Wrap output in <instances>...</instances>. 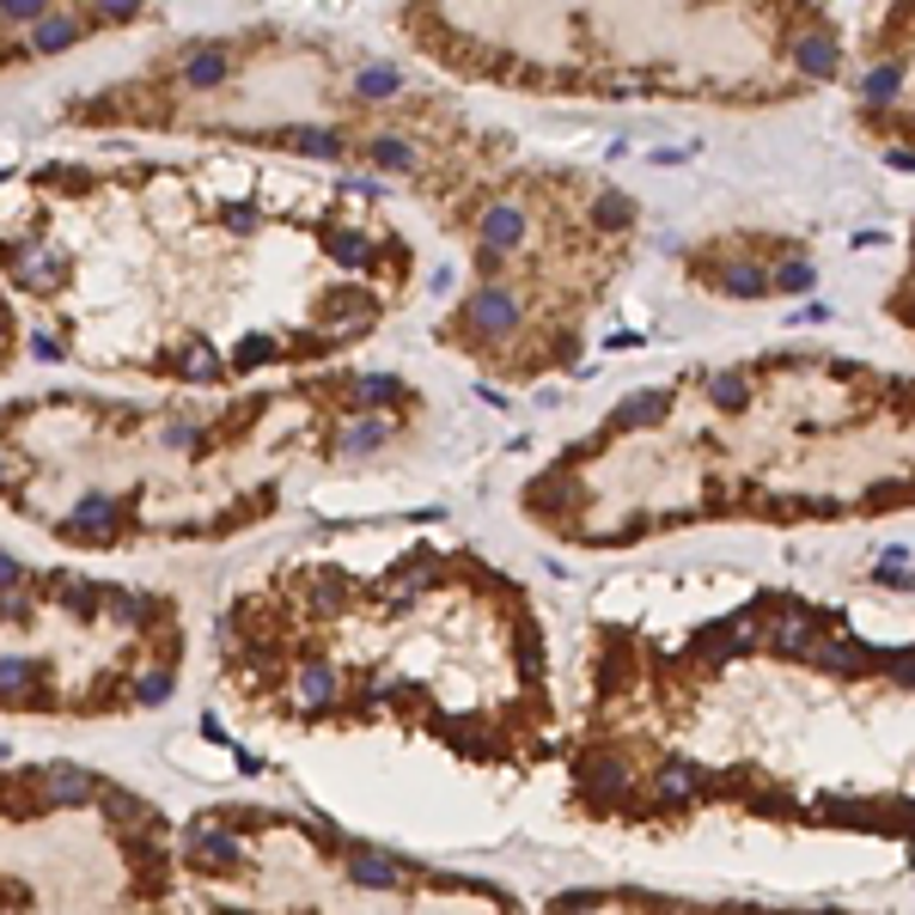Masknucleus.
I'll use <instances>...</instances> for the list:
<instances>
[{
    "label": "nucleus",
    "instance_id": "nucleus-25",
    "mask_svg": "<svg viewBox=\"0 0 915 915\" xmlns=\"http://www.w3.org/2000/svg\"><path fill=\"white\" fill-rule=\"evenodd\" d=\"M104 605H110V622H123V629H140V622H147V598H140V592L104 586Z\"/></svg>",
    "mask_w": 915,
    "mask_h": 915
},
{
    "label": "nucleus",
    "instance_id": "nucleus-19",
    "mask_svg": "<svg viewBox=\"0 0 915 915\" xmlns=\"http://www.w3.org/2000/svg\"><path fill=\"white\" fill-rule=\"evenodd\" d=\"M592 226H605V233H622V226H635V202L622 196V189H605V196H592Z\"/></svg>",
    "mask_w": 915,
    "mask_h": 915
},
{
    "label": "nucleus",
    "instance_id": "nucleus-12",
    "mask_svg": "<svg viewBox=\"0 0 915 915\" xmlns=\"http://www.w3.org/2000/svg\"><path fill=\"white\" fill-rule=\"evenodd\" d=\"M233 79V55L220 44H202L184 55V86H196V92H214V86H226Z\"/></svg>",
    "mask_w": 915,
    "mask_h": 915
},
{
    "label": "nucleus",
    "instance_id": "nucleus-9",
    "mask_svg": "<svg viewBox=\"0 0 915 915\" xmlns=\"http://www.w3.org/2000/svg\"><path fill=\"white\" fill-rule=\"evenodd\" d=\"M525 208H512V202H489V214H482V250H500L507 257L512 245H525Z\"/></svg>",
    "mask_w": 915,
    "mask_h": 915
},
{
    "label": "nucleus",
    "instance_id": "nucleus-32",
    "mask_svg": "<svg viewBox=\"0 0 915 915\" xmlns=\"http://www.w3.org/2000/svg\"><path fill=\"white\" fill-rule=\"evenodd\" d=\"M98 800L110 806V818H116V824H140V818H147V806H140L128 788H98Z\"/></svg>",
    "mask_w": 915,
    "mask_h": 915
},
{
    "label": "nucleus",
    "instance_id": "nucleus-45",
    "mask_svg": "<svg viewBox=\"0 0 915 915\" xmlns=\"http://www.w3.org/2000/svg\"><path fill=\"white\" fill-rule=\"evenodd\" d=\"M165 446H196V428H184V421H177V428H165Z\"/></svg>",
    "mask_w": 915,
    "mask_h": 915
},
{
    "label": "nucleus",
    "instance_id": "nucleus-38",
    "mask_svg": "<svg viewBox=\"0 0 915 915\" xmlns=\"http://www.w3.org/2000/svg\"><path fill=\"white\" fill-rule=\"evenodd\" d=\"M0 617L7 622H32V598H25L18 586H0Z\"/></svg>",
    "mask_w": 915,
    "mask_h": 915
},
{
    "label": "nucleus",
    "instance_id": "nucleus-43",
    "mask_svg": "<svg viewBox=\"0 0 915 915\" xmlns=\"http://www.w3.org/2000/svg\"><path fill=\"white\" fill-rule=\"evenodd\" d=\"M92 7H98L104 18H135V13H140V0H92Z\"/></svg>",
    "mask_w": 915,
    "mask_h": 915
},
{
    "label": "nucleus",
    "instance_id": "nucleus-16",
    "mask_svg": "<svg viewBox=\"0 0 915 915\" xmlns=\"http://www.w3.org/2000/svg\"><path fill=\"white\" fill-rule=\"evenodd\" d=\"M79 44V18H67V13H44L32 25V49L37 55H62V49H74Z\"/></svg>",
    "mask_w": 915,
    "mask_h": 915
},
{
    "label": "nucleus",
    "instance_id": "nucleus-35",
    "mask_svg": "<svg viewBox=\"0 0 915 915\" xmlns=\"http://www.w3.org/2000/svg\"><path fill=\"white\" fill-rule=\"evenodd\" d=\"M275 355H281V348H275L269 336H250V342H238L233 367H238V373H250V367H263V360H275Z\"/></svg>",
    "mask_w": 915,
    "mask_h": 915
},
{
    "label": "nucleus",
    "instance_id": "nucleus-1",
    "mask_svg": "<svg viewBox=\"0 0 915 915\" xmlns=\"http://www.w3.org/2000/svg\"><path fill=\"white\" fill-rule=\"evenodd\" d=\"M751 641H757V610H739V617H720L708 629H696L690 653L708 659V666H732V653H751Z\"/></svg>",
    "mask_w": 915,
    "mask_h": 915
},
{
    "label": "nucleus",
    "instance_id": "nucleus-5",
    "mask_svg": "<svg viewBox=\"0 0 915 915\" xmlns=\"http://www.w3.org/2000/svg\"><path fill=\"white\" fill-rule=\"evenodd\" d=\"M37 793H44V806H92L98 800V781L79 769V763H49L37 769Z\"/></svg>",
    "mask_w": 915,
    "mask_h": 915
},
{
    "label": "nucleus",
    "instance_id": "nucleus-18",
    "mask_svg": "<svg viewBox=\"0 0 915 915\" xmlns=\"http://www.w3.org/2000/svg\"><path fill=\"white\" fill-rule=\"evenodd\" d=\"M342 690L336 666H324V659H311V666H299V702H311V708H330Z\"/></svg>",
    "mask_w": 915,
    "mask_h": 915
},
{
    "label": "nucleus",
    "instance_id": "nucleus-41",
    "mask_svg": "<svg viewBox=\"0 0 915 915\" xmlns=\"http://www.w3.org/2000/svg\"><path fill=\"white\" fill-rule=\"evenodd\" d=\"M537 666H543V641L531 635V622H525L519 629V671H537Z\"/></svg>",
    "mask_w": 915,
    "mask_h": 915
},
{
    "label": "nucleus",
    "instance_id": "nucleus-26",
    "mask_svg": "<svg viewBox=\"0 0 915 915\" xmlns=\"http://www.w3.org/2000/svg\"><path fill=\"white\" fill-rule=\"evenodd\" d=\"M769 281H776L781 294H812V287H818V269H812L806 257H788L781 269H769Z\"/></svg>",
    "mask_w": 915,
    "mask_h": 915
},
{
    "label": "nucleus",
    "instance_id": "nucleus-24",
    "mask_svg": "<svg viewBox=\"0 0 915 915\" xmlns=\"http://www.w3.org/2000/svg\"><path fill=\"white\" fill-rule=\"evenodd\" d=\"M708 397H714V409H745L751 379L745 373H708Z\"/></svg>",
    "mask_w": 915,
    "mask_h": 915
},
{
    "label": "nucleus",
    "instance_id": "nucleus-13",
    "mask_svg": "<svg viewBox=\"0 0 915 915\" xmlns=\"http://www.w3.org/2000/svg\"><path fill=\"white\" fill-rule=\"evenodd\" d=\"M348 879H355L360 891H397V885H404V867L379 849H355L348 854Z\"/></svg>",
    "mask_w": 915,
    "mask_h": 915
},
{
    "label": "nucleus",
    "instance_id": "nucleus-46",
    "mask_svg": "<svg viewBox=\"0 0 915 915\" xmlns=\"http://www.w3.org/2000/svg\"><path fill=\"white\" fill-rule=\"evenodd\" d=\"M800 324H830V306H818V299H812V306L800 311Z\"/></svg>",
    "mask_w": 915,
    "mask_h": 915
},
{
    "label": "nucleus",
    "instance_id": "nucleus-47",
    "mask_svg": "<svg viewBox=\"0 0 915 915\" xmlns=\"http://www.w3.org/2000/svg\"><path fill=\"white\" fill-rule=\"evenodd\" d=\"M226 226H238V233H245V226H257V214H250V208H226Z\"/></svg>",
    "mask_w": 915,
    "mask_h": 915
},
{
    "label": "nucleus",
    "instance_id": "nucleus-23",
    "mask_svg": "<svg viewBox=\"0 0 915 915\" xmlns=\"http://www.w3.org/2000/svg\"><path fill=\"white\" fill-rule=\"evenodd\" d=\"M367 153H373V165H385V171H409V165H416V147H409L404 135H373V140H367Z\"/></svg>",
    "mask_w": 915,
    "mask_h": 915
},
{
    "label": "nucleus",
    "instance_id": "nucleus-11",
    "mask_svg": "<svg viewBox=\"0 0 915 915\" xmlns=\"http://www.w3.org/2000/svg\"><path fill=\"white\" fill-rule=\"evenodd\" d=\"M189 861H202V867H214V873H233L238 861H245V849H238L233 837H220L214 824H189Z\"/></svg>",
    "mask_w": 915,
    "mask_h": 915
},
{
    "label": "nucleus",
    "instance_id": "nucleus-3",
    "mask_svg": "<svg viewBox=\"0 0 915 915\" xmlns=\"http://www.w3.org/2000/svg\"><path fill=\"white\" fill-rule=\"evenodd\" d=\"M580 793H586V806H629L635 776L622 757H580Z\"/></svg>",
    "mask_w": 915,
    "mask_h": 915
},
{
    "label": "nucleus",
    "instance_id": "nucleus-33",
    "mask_svg": "<svg viewBox=\"0 0 915 915\" xmlns=\"http://www.w3.org/2000/svg\"><path fill=\"white\" fill-rule=\"evenodd\" d=\"M879 671L891 683H903V690H915V647H898V653L879 647Z\"/></svg>",
    "mask_w": 915,
    "mask_h": 915
},
{
    "label": "nucleus",
    "instance_id": "nucleus-2",
    "mask_svg": "<svg viewBox=\"0 0 915 915\" xmlns=\"http://www.w3.org/2000/svg\"><path fill=\"white\" fill-rule=\"evenodd\" d=\"M465 324H470V330H482V336H512V330L525 324V306H519V294H512V287L489 281L482 294H470Z\"/></svg>",
    "mask_w": 915,
    "mask_h": 915
},
{
    "label": "nucleus",
    "instance_id": "nucleus-44",
    "mask_svg": "<svg viewBox=\"0 0 915 915\" xmlns=\"http://www.w3.org/2000/svg\"><path fill=\"white\" fill-rule=\"evenodd\" d=\"M18 574H25V568H18V561L0 549V586H18Z\"/></svg>",
    "mask_w": 915,
    "mask_h": 915
},
{
    "label": "nucleus",
    "instance_id": "nucleus-48",
    "mask_svg": "<svg viewBox=\"0 0 915 915\" xmlns=\"http://www.w3.org/2000/svg\"><path fill=\"white\" fill-rule=\"evenodd\" d=\"M32 348H37V355H44V360H62V342H55V336H37Z\"/></svg>",
    "mask_w": 915,
    "mask_h": 915
},
{
    "label": "nucleus",
    "instance_id": "nucleus-29",
    "mask_svg": "<svg viewBox=\"0 0 915 915\" xmlns=\"http://www.w3.org/2000/svg\"><path fill=\"white\" fill-rule=\"evenodd\" d=\"M37 659H13V653H7V659H0V702L7 696H18V690H25V683H37Z\"/></svg>",
    "mask_w": 915,
    "mask_h": 915
},
{
    "label": "nucleus",
    "instance_id": "nucleus-30",
    "mask_svg": "<svg viewBox=\"0 0 915 915\" xmlns=\"http://www.w3.org/2000/svg\"><path fill=\"white\" fill-rule=\"evenodd\" d=\"M62 605L74 610L79 622L98 617V605H104V586H92V580H74V586H62Z\"/></svg>",
    "mask_w": 915,
    "mask_h": 915
},
{
    "label": "nucleus",
    "instance_id": "nucleus-17",
    "mask_svg": "<svg viewBox=\"0 0 915 915\" xmlns=\"http://www.w3.org/2000/svg\"><path fill=\"white\" fill-rule=\"evenodd\" d=\"M720 294L763 299V294H776V281H769V269H763V263H727V269H720Z\"/></svg>",
    "mask_w": 915,
    "mask_h": 915
},
{
    "label": "nucleus",
    "instance_id": "nucleus-42",
    "mask_svg": "<svg viewBox=\"0 0 915 915\" xmlns=\"http://www.w3.org/2000/svg\"><path fill=\"white\" fill-rule=\"evenodd\" d=\"M49 0H0V18H44Z\"/></svg>",
    "mask_w": 915,
    "mask_h": 915
},
{
    "label": "nucleus",
    "instance_id": "nucleus-36",
    "mask_svg": "<svg viewBox=\"0 0 915 915\" xmlns=\"http://www.w3.org/2000/svg\"><path fill=\"white\" fill-rule=\"evenodd\" d=\"M330 311H336V318H342V311H348V318H373L379 299H373V294H355V287H348V294H330Z\"/></svg>",
    "mask_w": 915,
    "mask_h": 915
},
{
    "label": "nucleus",
    "instance_id": "nucleus-28",
    "mask_svg": "<svg viewBox=\"0 0 915 915\" xmlns=\"http://www.w3.org/2000/svg\"><path fill=\"white\" fill-rule=\"evenodd\" d=\"M330 250H336L342 269H367V257H373V245L355 233V226H342V233H330Z\"/></svg>",
    "mask_w": 915,
    "mask_h": 915
},
{
    "label": "nucleus",
    "instance_id": "nucleus-21",
    "mask_svg": "<svg viewBox=\"0 0 915 915\" xmlns=\"http://www.w3.org/2000/svg\"><path fill=\"white\" fill-rule=\"evenodd\" d=\"M355 92L360 98H397L404 92V74H397V67H385V62H373V67H360V79H355Z\"/></svg>",
    "mask_w": 915,
    "mask_h": 915
},
{
    "label": "nucleus",
    "instance_id": "nucleus-20",
    "mask_svg": "<svg viewBox=\"0 0 915 915\" xmlns=\"http://www.w3.org/2000/svg\"><path fill=\"white\" fill-rule=\"evenodd\" d=\"M294 153H306V159H342V135L336 128H294V135H281Z\"/></svg>",
    "mask_w": 915,
    "mask_h": 915
},
{
    "label": "nucleus",
    "instance_id": "nucleus-8",
    "mask_svg": "<svg viewBox=\"0 0 915 915\" xmlns=\"http://www.w3.org/2000/svg\"><path fill=\"white\" fill-rule=\"evenodd\" d=\"M0 257H7V269H13L25 287H37V294H44V287H55V275H62V263H55L44 245H32V238H25V245H7Z\"/></svg>",
    "mask_w": 915,
    "mask_h": 915
},
{
    "label": "nucleus",
    "instance_id": "nucleus-7",
    "mask_svg": "<svg viewBox=\"0 0 915 915\" xmlns=\"http://www.w3.org/2000/svg\"><path fill=\"white\" fill-rule=\"evenodd\" d=\"M348 598H355V586H348V574L342 568H318V574L306 580V610L311 617H342L348 610Z\"/></svg>",
    "mask_w": 915,
    "mask_h": 915
},
{
    "label": "nucleus",
    "instance_id": "nucleus-49",
    "mask_svg": "<svg viewBox=\"0 0 915 915\" xmlns=\"http://www.w3.org/2000/svg\"><path fill=\"white\" fill-rule=\"evenodd\" d=\"M903 586H910V592H915V568H910V574H903Z\"/></svg>",
    "mask_w": 915,
    "mask_h": 915
},
{
    "label": "nucleus",
    "instance_id": "nucleus-34",
    "mask_svg": "<svg viewBox=\"0 0 915 915\" xmlns=\"http://www.w3.org/2000/svg\"><path fill=\"white\" fill-rule=\"evenodd\" d=\"M184 379H196V385H214V379H220V360H214L208 342H196V348L184 355Z\"/></svg>",
    "mask_w": 915,
    "mask_h": 915
},
{
    "label": "nucleus",
    "instance_id": "nucleus-22",
    "mask_svg": "<svg viewBox=\"0 0 915 915\" xmlns=\"http://www.w3.org/2000/svg\"><path fill=\"white\" fill-rule=\"evenodd\" d=\"M574 495H580V489H574L568 477H556V482H531V489H525V507H531V512H561Z\"/></svg>",
    "mask_w": 915,
    "mask_h": 915
},
{
    "label": "nucleus",
    "instance_id": "nucleus-27",
    "mask_svg": "<svg viewBox=\"0 0 915 915\" xmlns=\"http://www.w3.org/2000/svg\"><path fill=\"white\" fill-rule=\"evenodd\" d=\"M385 440H391V421H355V428L342 434V452H348V458H360V452H379Z\"/></svg>",
    "mask_w": 915,
    "mask_h": 915
},
{
    "label": "nucleus",
    "instance_id": "nucleus-37",
    "mask_svg": "<svg viewBox=\"0 0 915 915\" xmlns=\"http://www.w3.org/2000/svg\"><path fill=\"white\" fill-rule=\"evenodd\" d=\"M903 561H910V556H903V543H891V549L879 556V568H873V580H885V586H903Z\"/></svg>",
    "mask_w": 915,
    "mask_h": 915
},
{
    "label": "nucleus",
    "instance_id": "nucleus-40",
    "mask_svg": "<svg viewBox=\"0 0 915 915\" xmlns=\"http://www.w3.org/2000/svg\"><path fill=\"white\" fill-rule=\"evenodd\" d=\"M135 696L140 702H165L171 696V671H147V678L135 683Z\"/></svg>",
    "mask_w": 915,
    "mask_h": 915
},
{
    "label": "nucleus",
    "instance_id": "nucleus-6",
    "mask_svg": "<svg viewBox=\"0 0 915 915\" xmlns=\"http://www.w3.org/2000/svg\"><path fill=\"white\" fill-rule=\"evenodd\" d=\"M702 793H708V776H702V763H690V757L659 763V806H666V812L690 806V800H702Z\"/></svg>",
    "mask_w": 915,
    "mask_h": 915
},
{
    "label": "nucleus",
    "instance_id": "nucleus-39",
    "mask_svg": "<svg viewBox=\"0 0 915 915\" xmlns=\"http://www.w3.org/2000/svg\"><path fill=\"white\" fill-rule=\"evenodd\" d=\"M910 495H915V482H903V477H898V482H879V489H873L867 500H873V507H898V500H910Z\"/></svg>",
    "mask_w": 915,
    "mask_h": 915
},
{
    "label": "nucleus",
    "instance_id": "nucleus-10",
    "mask_svg": "<svg viewBox=\"0 0 915 915\" xmlns=\"http://www.w3.org/2000/svg\"><path fill=\"white\" fill-rule=\"evenodd\" d=\"M110 519H116V500H110V495H92V500H79V507L62 519V537H74V543H104V537H110Z\"/></svg>",
    "mask_w": 915,
    "mask_h": 915
},
{
    "label": "nucleus",
    "instance_id": "nucleus-14",
    "mask_svg": "<svg viewBox=\"0 0 915 915\" xmlns=\"http://www.w3.org/2000/svg\"><path fill=\"white\" fill-rule=\"evenodd\" d=\"M812 641H818V610L793 605L788 617L776 622V635H769V647H776V653H788V659H793V653H806Z\"/></svg>",
    "mask_w": 915,
    "mask_h": 915
},
{
    "label": "nucleus",
    "instance_id": "nucleus-15",
    "mask_svg": "<svg viewBox=\"0 0 915 915\" xmlns=\"http://www.w3.org/2000/svg\"><path fill=\"white\" fill-rule=\"evenodd\" d=\"M671 416V397L666 391H635V397H622L617 416H610V428H653V421Z\"/></svg>",
    "mask_w": 915,
    "mask_h": 915
},
{
    "label": "nucleus",
    "instance_id": "nucleus-4",
    "mask_svg": "<svg viewBox=\"0 0 915 915\" xmlns=\"http://www.w3.org/2000/svg\"><path fill=\"white\" fill-rule=\"evenodd\" d=\"M806 659H812V666H824V671H837V678H861V671H879V647H867L861 635L812 641Z\"/></svg>",
    "mask_w": 915,
    "mask_h": 915
},
{
    "label": "nucleus",
    "instance_id": "nucleus-31",
    "mask_svg": "<svg viewBox=\"0 0 915 915\" xmlns=\"http://www.w3.org/2000/svg\"><path fill=\"white\" fill-rule=\"evenodd\" d=\"M391 397H404V385L391 373H367V379H355V404H391Z\"/></svg>",
    "mask_w": 915,
    "mask_h": 915
}]
</instances>
